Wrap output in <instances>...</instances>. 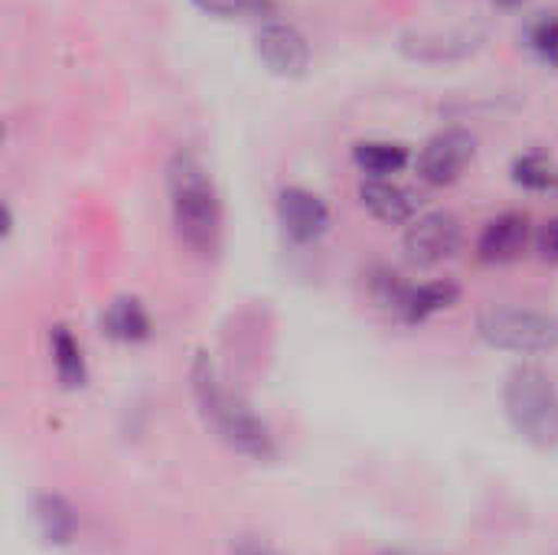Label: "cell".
I'll return each mask as SVG.
<instances>
[{"label":"cell","mask_w":558,"mask_h":555,"mask_svg":"<svg viewBox=\"0 0 558 555\" xmlns=\"http://www.w3.org/2000/svg\"><path fill=\"white\" fill-rule=\"evenodd\" d=\"M167 196L180 242L196 258H216L222 249V200L213 173L193 150H173L167 160Z\"/></svg>","instance_id":"cell-1"},{"label":"cell","mask_w":558,"mask_h":555,"mask_svg":"<svg viewBox=\"0 0 558 555\" xmlns=\"http://www.w3.org/2000/svg\"><path fill=\"white\" fill-rule=\"evenodd\" d=\"M190 386H193V399L199 406L203 422L216 432V438L226 448H232L235 455L252 458V461H275L278 458V445H275L271 429L239 396H232L222 386V379H219V373L206 353L193 357Z\"/></svg>","instance_id":"cell-2"},{"label":"cell","mask_w":558,"mask_h":555,"mask_svg":"<svg viewBox=\"0 0 558 555\" xmlns=\"http://www.w3.org/2000/svg\"><path fill=\"white\" fill-rule=\"evenodd\" d=\"M504 412L526 445L558 448V386L546 370L533 363L513 366L504 379Z\"/></svg>","instance_id":"cell-3"},{"label":"cell","mask_w":558,"mask_h":555,"mask_svg":"<svg viewBox=\"0 0 558 555\" xmlns=\"http://www.w3.org/2000/svg\"><path fill=\"white\" fill-rule=\"evenodd\" d=\"M477 337L500 353L546 357L558 350V317L536 307L494 304L477 314Z\"/></svg>","instance_id":"cell-4"},{"label":"cell","mask_w":558,"mask_h":555,"mask_svg":"<svg viewBox=\"0 0 558 555\" xmlns=\"http://www.w3.org/2000/svg\"><path fill=\"white\" fill-rule=\"evenodd\" d=\"M477 157V134L468 128H441L432 134L418 157H415V173L428 186H451L464 177V170Z\"/></svg>","instance_id":"cell-5"},{"label":"cell","mask_w":558,"mask_h":555,"mask_svg":"<svg viewBox=\"0 0 558 555\" xmlns=\"http://www.w3.org/2000/svg\"><path fill=\"white\" fill-rule=\"evenodd\" d=\"M405 255L422 265H441L448 258H454L464 245V222L451 213V209H425L418 213L402 236Z\"/></svg>","instance_id":"cell-6"},{"label":"cell","mask_w":558,"mask_h":555,"mask_svg":"<svg viewBox=\"0 0 558 555\" xmlns=\"http://www.w3.org/2000/svg\"><path fill=\"white\" fill-rule=\"evenodd\" d=\"M255 56L278 79H301L311 69V43L288 20H265L255 29Z\"/></svg>","instance_id":"cell-7"},{"label":"cell","mask_w":558,"mask_h":555,"mask_svg":"<svg viewBox=\"0 0 558 555\" xmlns=\"http://www.w3.org/2000/svg\"><path fill=\"white\" fill-rule=\"evenodd\" d=\"M275 209H278L281 232L294 245H314L330 229V209H327V203L314 190H307V186H281L278 190V200H275Z\"/></svg>","instance_id":"cell-8"},{"label":"cell","mask_w":558,"mask_h":555,"mask_svg":"<svg viewBox=\"0 0 558 555\" xmlns=\"http://www.w3.org/2000/svg\"><path fill=\"white\" fill-rule=\"evenodd\" d=\"M530 245H536L530 216L526 213H500L481 229L477 258L484 265H513L530 252Z\"/></svg>","instance_id":"cell-9"},{"label":"cell","mask_w":558,"mask_h":555,"mask_svg":"<svg viewBox=\"0 0 558 555\" xmlns=\"http://www.w3.org/2000/svg\"><path fill=\"white\" fill-rule=\"evenodd\" d=\"M360 206L386 226H409L422 213V200L409 186L392 180H363Z\"/></svg>","instance_id":"cell-10"},{"label":"cell","mask_w":558,"mask_h":555,"mask_svg":"<svg viewBox=\"0 0 558 555\" xmlns=\"http://www.w3.org/2000/svg\"><path fill=\"white\" fill-rule=\"evenodd\" d=\"M458 301H461V288L454 281H448V278L409 285L405 298H402V304L396 311V321L409 324V327H418V324H428L432 317L451 311Z\"/></svg>","instance_id":"cell-11"},{"label":"cell","mask_w":558,"mask_h":555,"mask_svg":"<svg viewBox=\"0 0 558 555\" xmlns=\"http://www.w3.org/2000/svg\"><path fill=\"white\" fill-rule=\"evenodd\" d=\"M101 334H105L108 340H114V343L134 347V343L150 340L154 321H150V314H147V307H144L141 298H134V294H118V298H111V301L105 304V311H101Z\"/></svg>","instance_id":"cell-12"},{"label":"cell","mask_w":558,"mask_h":555,"mask_svg":"<svg viewBox=\"0 0 558 555\" xmlns=\"http://www.w3.org/2000/svg\"><path fill=\"white\" fill-rule=\"evenodd\" d=\"M412 154L399 141H356L353 164L366 180H392L409 167Z\"/></svg>","instance_id":"cell-13"},{"label":"cell","mask_w":558,"mask_h":555,"mask_svg":"<svg viewBox=\"0 0 558 555\" xmlns=\"http://www.w3.org/2000/svg\"><path fill=\"white\" fill-rule=\"evenodd\" d=\"M33 520H36V530L46 543L52 546H65L72 543L75 536V507L62 497V494H39L33 500Z\"/></svg>","instance_id":"cell-14"},{"label":"cell","mask_w":558,"mask_h":555,"mask_svg":"<svg viewBox=\"0 0 558 555\" xmlns=\"http://www.w3.org/2000/svg\"><path fill=\"white\" fill-rule=\"evenodd\" d=\"M510 180L539 196H558V160L546 150H523L510 164Z\"/></svg>","instance_id":"cell-15"},{"label":"cell","mask_w":558,"mask_h":555,"mask_svg":"<svg viewBox=\"0 0 558 555\" xmlns=\"http://www.w3.org/2000/svg\"><path fill=\"white\" fill-rule=\"evenodd\" d=\"M49 353H52V370L65 389H82L88 383V363H85L82 343L75 340L69 327L56 324L49 330Z\"/></svg>","instance_id":"cell-16"},{"label":"cell","mask_w":558,"mask_h":555,"mask_svg":"<svg viewBox=\"0 0 558 555\" xmlns=\"http://www.w3.org/2000/svg\"><path fill=\"white\" fill-rule=\"evenodd\" d=\"M402 49L422 62H445V59L474 52L477 43L471 33H445V36L441 33H409V36H402Z\"/></svg>","instance_id":"cell-17"},{"label":"cell","mask_w":558,"mask_h":555,"mask_svg":"<svg viewBox=\"0 0 558 555\" xmlns=\"http://www.w3.org/2000/svg\"><path fill=\"white\" fill-rule=\"evenodd\" d=\"M526 49L549 69H558V10L536 13L523 29Z\"/></svg>","instance_id":"cell-18"},{"label":"cell","mask_w":558,"mask_h":555,"mask_svg":"<svg viewBox=\"0 0 558 555\" xmlns=\"http://www.w3.org/2000/svg\"><path fill=\"white\" fill-rule=\"evenodd\" d=\"M196 10L219 16V20H232V16H271L275 3L271 0H190Z\"/></svg>","instance_id":"cell-19"},{"label":"cell","mask_w":558,"mask_h":555,"mask_svg":"<svg viewBox=\"0 0 558 555\" xmlns=\"http://www.w3.org/2000/svg\"><path fill=\"white\" fill-rule=\"evenodd\" d=\"M536 252L546 262H558V216L546 219L536 232Z\"/></svg>","instance_id":"cell-20"},{"label":"cell","mask_w":558,"mask_h":555,"mask_svg":"<svg viewBox=\"0 0 558 555\" xmlns=\"http://www.w3.org/2000/svg\"><path fill=\"white\" fill-rule=\"evenodd\" d=\"M229 555H284L278 546H271L262 536H239L229 543Z\"/></svg>","instance_id":"cell-21"},{"label":"cell","mask_w":558,"mask_h":555,"mask_svg":"<svg viewBox=\"0 0 558 555\" xmlns=\"http://www.w3.org/2000/svg\"><path fill=\"white\" fill-rule=\"evenodd\" d=\"M494 3H497L500 10H517V7H523L526 0H494Z\"/></svg>","instance_id":"cell-22"},{"label":"cell","mask_w":558,"mask_h":555,"mask_svg":"<svg viewBox=\"0 0 558 555\" xmlns=\"http://www.w3.org/2000/svg\"><path fill=\"white\" fill-rule=\"evenodd\" d=\"M379 555H418V553H412V550H386V553H379Z\"/></svg>","instance_id":"cell-23"}]
</instances>
